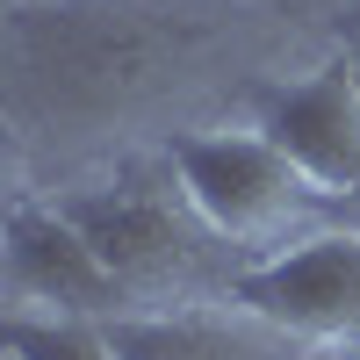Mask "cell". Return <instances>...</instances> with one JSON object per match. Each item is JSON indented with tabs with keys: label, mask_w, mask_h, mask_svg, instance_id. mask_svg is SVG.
I'll list each match as a JSON object with an SVG mask.
<instances>
[{
	"label": "cell",
	"mask_w": 360,
	"mask_h": 360,
	"mask_svg": "<svg viewBox=\"0 0 360 360\" xmlns=\"http://www.w3.org/2000/svg\"><path fill=\"white\" fill-rule=\"evenodd\" d=\"M8 295H15V317L44 310V317H65V324H108V317H130V288L115 281V266L72 231V217L58 202H15L8 209Z\"/></svg>",
	"instance_id": "277c9868"
},
{
	"label": "cell",
	"mask_w": 360,
	"mask_h": 360,
	"mask_svg": "<svg viewBox=\"0 0 360 360\" xmlns=\"http://www.w3.org/2000/svg\"><path fill=\"white\" fill-rule=\"evenodd\" d=\"M166 166L195 224L231 245H266L303 217V202H317V188L266 130H173Z\"/></svg>",
	"instance_id": "7a4b0ae2"
},
{
	"label": "cell",
	"mask_w": 360,
	"mask_h": 360,
	"mask_svg": "<svg viewBox=\"0 0 360 360\" xmlns=\"http://www.w3.org/2000/svg\"><path fill=\"white\" fill-rule=\"evenodd\" d=\"M180 51V37L130 0H44L15 15V72L51 108L94 115L144 94L159 65Z\"/></svg>",
	"instance_id": "6da1fadb"
},
{
	"label": "cell",
	"mask_w": 360,
	"mask_h": 360,
	"mask_svg": "<svg viewBox=\"0 0 360 360\" xmlns=\"http://www.w3.org/2000/svg\"><path fill=\"white\" fill-rule=\"evenodd\" d=\"M231 303L281 339H360V231H317L288 252H266L259 266L231 274Z\"/></svg>",
	"instance_id": "3957f363"
},
{
	"label": "cell",
	"mask_w": 360,
	"mask_h": 360,
	"mask_svg": "<svg viewBox=\"0 0 360 360\" xmlns=\"http://www.w3.org/2000/svg\"><path fill=\"white\" fill-rule=\"evenodd\" d=\"M353 209H360V202H353Z\"/></svg>",
	"instance_id": "30bf717a"
},
{
	"label": "cell",
	"mask_w": 360,
	"mask_h": 360,
	"mask_svg": "<svg viewBox=\"0 0 360 360\" xmlns=\"http://www.w3.org/2000/svg\"><path fill=\"white\" fill-rule=\"evenodd\" d=\"M58 209L72 217V231L94 245L108 266H115V281H123L130 295L137 288H159L173 274H188L195 266V209L188 195H166L159 180H101V188H79V195H58Z\"/></svg>",
	"instance_id": "5b68a950"
},
{
	"label": "cell",
	"mask_w": 360,
	"mask_h": 360,
	"mask_svg": "<svg viewBox=\"0 0 360 360\" xmlns=\"http://www.w3.org/2000/svg\"><path fill=\"white\" fill-rule=\"evenodd\" d=\"M115 360H266L252 332H238L231 317H202V310H166V317H108L101 324Z\"/></svg>",
	"instance_id": "52a82bcc"
},
{
	"label": "cell",
	"mask_w": 360,
	"mask_h": 360,
	"mask_svg": "<svg viewBox=\"0 0 360 360\" xmlns=\"http://www.w3.org/2000/svg\"><path fill=\"white\" fill-rule=\"evenodd\" d=\"M346 51H353V65H360V0L346 8Z\"/></svg>",
	"instance_id": "9c48e42d"
},
{
	"label": "cell",
	"mask_w": 360,
	"mask_h": 360,
	"mask_svg": "<svg viewBox=\"0 0 360 360\" xmlns=\"http://www.w3.org/2000/svg\"><path fill=\"white\" fill-rule=\"evenodd\" d=\"M8 360H115L101 324L65 317H8Z\"/></svg>",
	"instance_id": "ba28073f"
},
{
	"label": "cell",
	"mask_w": 360,
	"mask_h": 360,
	"mask_svg": "<svg viewBox=\"0 0 360 360\" xmlns=\"http://www.w3.org/2000/svg\"><path fill=\"white\" fill-rule=\"evenodd\" d=\"M259 130L295 159V173L332 202H360V65L332 58L266 101Z\"/></svg>",
	"instance_id": "8992f818"
}]
</instances>
